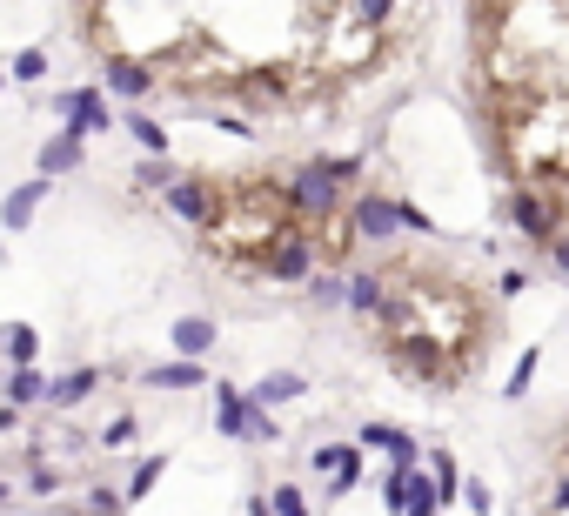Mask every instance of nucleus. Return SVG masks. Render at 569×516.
<instances>
[{"label": "nucleus", "mask_w": 569, "mask_h": 516, "mask_svg": "<svg viewBox=\"0 0 569 516\" xmlns=\"http://www.w3.org/2000/svg\"><path fill=\"white\" fill-rule=\"evenodd\" d=\"M74 34L134 101L235 135H302L416 68L436 0H67Z\"/></svg>", "instance_id": "nucleus-1"}, {"label": "nucleus", "mask_w": 569, "mask_h": 516, "mask_svg": "<svg viewBox=\"0 0 569 516\" xmlns=\"http://www.w3.org/2000/svg\"><path fill=\"white\" fill-rule=\"evenodd\" d=\"M462 94L516 228L569 242V0H469Z\"/></svg>", "instance_id": "nucleus-2"}, {"label": "nucleus", "mask_w": 569, "mask_h": 516, "mask_svg": "<svg viewBox=\"0 0 569 516\" xmlns=\"http://www.w3.org/2000/svg\"><path fill=\"white\" fill-rule=\"evenodd\" d=\"M349 175L335 161L308 168H195V181L175 188V208L201 228V242L228 275L248 282H308L315 269H335L362 235L349 215Z\"/></svg>", "instance_id": "nucleus-3"}, {"label": "nucleus", "mask_w": 569, "mask_h": 516, "mask_svg": "<svg viewBox=\"0 0 569 516\" xmlns=\"http://www.w3.org/2000/svg\"><path fill=\"white\" fill-rule=\"evenodd\" d=\"M355 315L369 349L416 389H462L496 342V309L469 269L429 248H402L355 282Z\"/></svg>", "instance_id": "nucleus-4"}]
</instances>
